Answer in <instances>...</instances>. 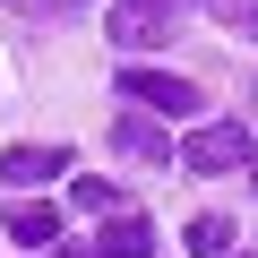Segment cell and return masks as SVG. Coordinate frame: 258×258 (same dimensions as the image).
<instances>
[{"mask_svg": "<svg viewBox=\"0 0 258 258\" xmlns=\"http://www.w3.org/2000/svg\"><path fill=\"white\" fill-rule=\"evenodd\" d=\"M189 249H198V258H232V224H224V215H198V224H189Z\"/></svg>", "mask_w": 258, "mask_h": 258, "instance_id": "cell-9", "label": "cell"}, {"mask_svg": "<svg viewBox=\"0 0 258 258\" xmlns=\"http://www.w3.org/2000/svg\"><path fill=\"white\" fill-rule=\"evenodd\" d=\"M9 241L52 249V241H60V207H52V198H18V207H9Z\"/></svg>", "mask_w": 258, "mask_h": 258, "instance_id": "cell-5", "label": "cell"}, {"mask_svg": "<svg viewBox=\"0 0 258 258\" xmlns=\"http://www.w3.org/2000/svg\"><path fill=\"white\" fill-rule=\"evenodd\" d=\"M95 258H155V224L147 215H112L103 241H95Z\"/></svg>", "mask_w": 258, "mask_h": 258, "instance_id": "cell-6", "label": "cell"}, {"mask_svg": "<svg viewBox=\"0 0 258 258\" xmlns=\"http://www.w3.org/2000/svg\"><path fill=\"white\" fill-rule=\"evenodd\" d=\"M112 147H120V155H147V164H172V138H164L155 120H138V112L112 120Z\"/></svg>", "mask_w": 258, "mask_h": 258, "instance_id": "cell-7", "label": "cell"}, {"mask_svg": "<svg viewBox=\"0 0 258 258\" xmlns=\"http://www.w3.org/2000/svg\"><path fill=\"white\" fill-rule=\"evenodd\" d=\"M249 181H258V155H249Z\"/></svg>", "mask_w": 258, "mask_h": 258, "instance_id": "cell-10", "label": "cell"}, {"mask_svg": "<svg viewBox=\"0 0 258 258\" xmlns=\"http://www.w3.org/2000/svg\"><path fill=\"white\" fill-rule=\"evenodd\" d=\"M232 258H249V249H232Z\"/></svg>", "mask_w": 258, "mask_h": 258, "instance_id": "cell-11", "label": "cell"}, {"mask_svg": "<svg viewBox=\"0 0 258 258\" xmlns=\"http://www.w3.org/2000/svg\"><path fill=\"white\" fill-rule=\"evenodd\" d=\"M69 207H78V215H120V189H112L103 172H78V181H69Z\"/></svg>", "mask_w": 258, "mask_h": 258, "instance_id": "cell-8", "label": "cell"}, {"mask_svg": "<svg viewBox=\"0 0 258 258\" xmlns=\"http://www.w3.org/2000/svg\"><path fill=\"white\" fill-rule=\"evenodd\" d=\"M120 95L147 103V112H164V120H189V112H198V86L172 78V69H120Z\"/></svg>", "mask_w": 258, "mask_h": 258, "instance_id": "cell-2", "label": "cell"}, {"mask_svg": "<svg viewBox=\"0 0 258 258\" xmlns=\"http://www.w3.org/2000/svg\"><path fill=\"white\" fill-rule=\"evenodd\" d=\"M103 26H112V43H120V52H147V43H164V9H155V0H120Z\"/></svg>", "mask_w": 258, "mask_h": 258, "instance_id": "cell-3", "label": "cell"}, {"mask_svg": "<svg viewBox=\"0 0 258 258\" xmlns=\"http://www.w3.org/2000/svg\"><path fill=\"white\" fill-rule=\"evenodd\" d=\"M52 172H69L60 147H9V155H0V181H9V189H43Z\"/></svg>", "mask_w": 258, "mask_h": 258, "instance_id": "cell-4", "label": "cell"}, {"mask_svg": "<svg viewBox=\"0 0 258 258\" xmlns=\"http://www.w3.org/2000/svg\"><path fill=\"white\" fill-rule=\"evenodd\" d=\"M232 164H249V129L207 120V129H189V138H181V172H232Z\"/></svg>", "mask_w": 258, "mask_h": 258, "instance_id": "cell-1", "label": "cell"}]
</instances>
